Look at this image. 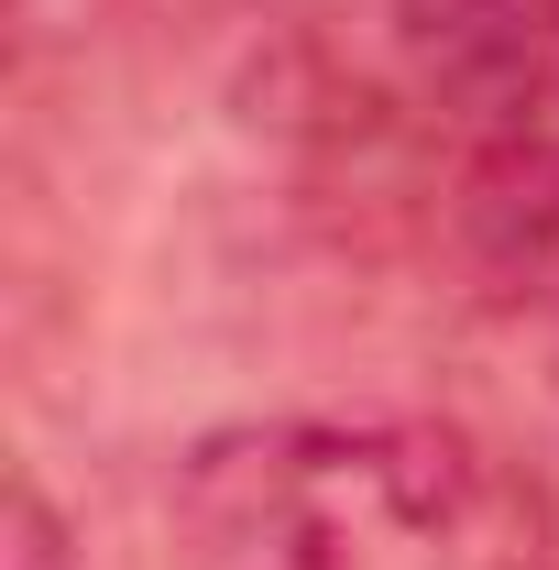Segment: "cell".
Segmentation results:
<instances>
[{"instance_id":"2","label":"cell","mask_w":559,"mask_h":570,"mask_svg":"<svg viewBox=\"0 0 559 570\" xmlns=\"http://www.w3.org/2000/svg\"><path fill=\"white\" fill-rule=\"evenodd\" d=\"M395 56L418 99L493 142L559 132V0H395Z\"/></svg>"},{"instance_id":"4","label":"cell","mask_w":559,"mask_h":570,"mask_svg":"<svg viewBox=\"0 0 559 570\" xmlns=\"http://www.w3.org/2000/svg\"><path fill=\"white\" fill-rule=\"evenodd\" d=\"M11 570H88V560H77V538H67V515L45 504L33 472L11 483Z\"/></svg>"},{"instance_id":"3","label":"cell","mask_w":559,"mask_h":570,"mask_svg":"<svg viewBox=\"0 0 559 570\" xmlns=\"http://www.w3.org/2000/svg\"><path fill=\"white\" fill-rule=\"evenodd\" d=\"M461 264L483 296L559 318V132L493 142L461 187Z\"/></svg>"},{"instance_id":"1","label":"cell","mask_w":559,"mask_h":570,"mask_svg":"<svg viewBox=\"0 0 559 570\" xmlns=\"http://www.w3.org/2000/svg\"><path fill=\"white\" fill-rule=\"evenodd\" d=\"M187 570H559L549 494L428 417H242L176 461Z\"/></svg>"}]
</instances>
